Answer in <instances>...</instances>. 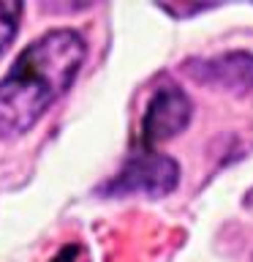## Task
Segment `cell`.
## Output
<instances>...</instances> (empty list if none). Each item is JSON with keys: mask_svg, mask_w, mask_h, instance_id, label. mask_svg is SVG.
I'll return each instance as SVG.
<instances>
[{"mask_svg": "<svg viewBox=\"0 0 253 262\" xmlns=\"http://www.w3.org/2000/svg\"><path fill=\"white\" fill-rule=\"evenodd\" d=\"M87 44L77 30L57 28L16 55L0 79V139L22 137L73 85Z\"/></svg>", "mask_w": 253, "mask_h": 262, "instance_id": "obj_1", "label": "cell"}, {"mask_svg": "<svg viewBox=\"0 0 253 262\" xmlns=\"http://www.w3.org/2000/svg\"><path fill=\"white\" fill-rule=\"evenodd\" d=\"M180 183V164L166 153L142 150L131 153L125 167L106 183L101 191L109 196H131V194H144V196H166Z\"/></svg>", "mask_w": 253, "mask_h": 262, "instance_id": "obj_2", "label": "cell"}, {"mask_svg": "<svg viewBox=\"0 0 253 262\" xmlns=\"http://www.w3.org/2000/svg\"><path fill=\"white\" fill-rule=\"evenodd\" d=\"M191 123V101L177 85H161L153 93L144 110L142 126H139V142L142 150H153L155 145L169 142Z\"/></svg>", "mask_w": 253, "mask_h": 262, "instance_id": "obj_3", "label": "cell"}, {"mask_svg": "<svg viewBox=\"0 0 253 262\" xmlns=\"http://www.w3.org/2000/svg\"><path fill=\"white\" fill-rule=\"evenodd\" d=\"M188 74L199 82H207L220 90H248L253 85V55L248 52H229L223 57L201 60L199 66H188Z\"/></svg>", "mask_w": 253, "mask_h": 262, "instance_id": "obj_4", "label": "cell"}, {"mask_svg": "<svg viewBox=\"0 0 253 262\" xmlns=\"http://www.w3.org/2000/svg\"><path fill=\"white\" fill-rule=\"evenodd\" d=\"M19 16H22V3H0V52L16 36Z\"/></svg>", "mask_w": 253, "mask_h": 262, "instance_id": "obj_5", "label": "cell"}]
</instances>
